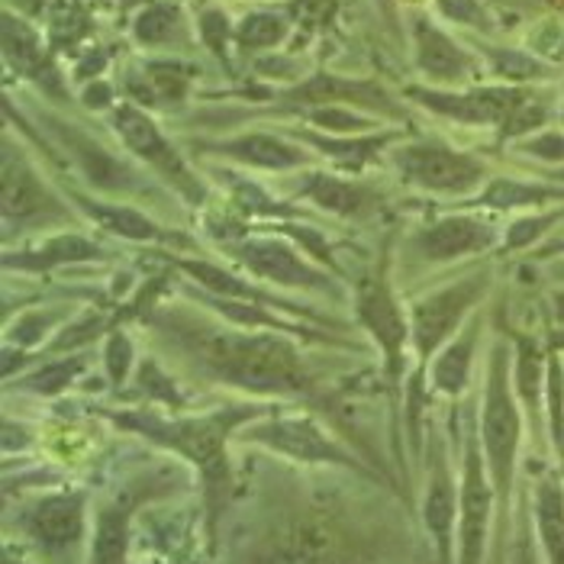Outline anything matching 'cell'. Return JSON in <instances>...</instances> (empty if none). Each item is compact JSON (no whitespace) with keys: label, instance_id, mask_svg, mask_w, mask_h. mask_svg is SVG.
<instances>
[{"label":"cell","instance_id":"cell-19","mask_svg":"<svg viewBox=\"0 0 564 564\" xmlns=\"http://www.w3.org/2000/svg\"><path fill=\"white\" fill-rule=\"evenodd\" d=\"M564 204V184L558 181H520V177H490L484 191L465 200V207L494 210V214H520V210H549Z\"/></svg>","mask_w":564,"mask_h":564},{"label":"cell","instance_id":"cell-13","mask_svg":"<svg viewBox=\"0 0 564 564\" xmlns=\"http://www.w3.org/2000/svg\"><path fill=\"white\" fill-rule=\"evenodd\" d=\"M246 442L268 445L281 455H291L306 465H346L355 471H365L358 458H351L346 448H339L329 435L319 430L310 416H281V420H264L259 426H249Z\"/></svg>","mask_w":564,"mask_h":564},{"label":"cell","instance_id":"cell-24","mask_svg":"<svg viewBox=\"0 0 564 564\" xmlns=\"http://www.w3.org/2000/svg\"><path fill=\"white\" fill-rule=\"evenodd\" d=\"M532 525L545 564H564V480L555 471L539 475L532 487Z\"/></svg>","mask_w":564,"mask_h":564},{"label":"cell","instance_id":"cell-23","mask_svg":"<svg viewBox=\"0 0 564 564\" xmlns=\"http://www.w3.org/2000/svg\"><path fill=\"white\" fill-rule=\"evenodd\" d=\"M545 378H549V348L529 333H513V388L532 433L542 430V416H545Z\"/></svg>","mask_w":564,"mask_h":564},{"label":"cell","instance_id":"cell-44","mask_svg":"<svg viewBox=\"0 0 564 564\" xmlns=\"http://www.w3.org/2000/svg\"><path fill=\"white\" fill-rule=\"evenodd\" d=\"M3 564H26V562H20V558H13V555H7V558H3Z\"/></svg>","mask_w":564,"mask_h":564},{"label":"cell","instance_id":"cell-1","mask_svg":"<svg viewBox=\"0 0 564 564\" xmlns=\"http://www.w3.org/2000/svg\"><path fill=\"white\" fill-rule=\"evenodd\" d=\"M145 329L159 336L197 375L264 397H310L316 378L288 333L246 329L197 316L187 306H155L142 316Z\"/></svg>","mask_w":564,"mask_h":564},{"label":"cell","instance_id":"cell-7","mask_svg":"<svg viewBox=\"0 0 564 564\" xmlns=\"http://www.w3.org/2000/svg\"><path fill=\"white\" fill-rule=\"evenodd\" d=\"M0 177H3V191H0V217L7 226V236L13 226L20 229H40V226H55V223H72L75 210L72 204H65L45 181L36 162H30V155L13 145L10 135H3V155H0Z\"/></svg>","mask_w":564,"mask_h":564},{"label":"cell","instance_id":"cell-14","mask_svg":"<svg viewBox=\"0 0 564 564\" xmlns=\"http://www.w3.org/2000/svg\"><path fill=\"white\" fill-rule=\"evenodd\" d=\"M458 497H462V484H455L448 455H445V442L433 435L430 478H426V494H423V522L430 529V539L435 542L438 564H455Z\"/></svg>","mask_w":564,"mask_h":564},{"label":"cell","instance_id":"cell-29","mask_svg":"<svg viewBox=\"0 0 564 564\" xmlns=\"http://www.w3.org/2000/svg\"><path fill=\"white\" fill-rule=\"evenodd\" d=\"M132 500L120 497L97 517L94 535V564H127V542H130Z\"/></svg>","mask_w":564,"mask_h":564},{"label":"cell","instance_id":"cell-45","mask_svg":"<svg viewBox=\"0 0 564 564\" xmlns=\"http://www.w3.org/2000/svg\"><path fill=\"white\" fill-rule=\"evenodd\" d=\"M381 3H384V10H388V17H391V3H388V0H381Z\"/></svg>","mask_w":564,"mask_h":564},{"label":"cell","instance_id":"cell-40","mask_svg":"<svg viewBox=\"0 0 564 564\" xmlns=\"http://www.w3.org/2000/svg\"><path fill=\"white\" fill-rule=\"evenodd\" d=\"M513 564H545L542 549H535V525L529 510L522 507L520 522H517V542H513Z\"/></svg>","mask_w":564,"mask_h":564},{"label":"cell","instance_id":"cell-34","mask_svg":"<svg viewBox=\"0 0 564 564\" xmlns=\"http://www.w3.org/2000/svg\"><path fill=\"white\" fill-rule=\"evenodd\" d=\"M490 62H494V72L503 78V82H535V78H545L549 68L532 58V55H522V52H510V48H494L490 52Z\"/></svg>","mask_w":564,"mask_h":564},{"label":"cell","instance_id":"cell-31","mask_svg":"<svg viewBox=\"0 0 564 564\" xmlns=\"http://www.w3.org/2000/svg\"><path fill=\"white\" fill-rule=\"evenodd\" d=\"M87 358L85 355H72V358H58V361H45L40 371L26 375L23 388L33 393H62L65 388L75 384V378L85 371Z\"/></svg>","mask_w":564,"mask_h":564},{"label":"cell","instance_id":"cell-9","mask_svg":"<svg viewBox=\"0 0 564 564\" xmlns=\"http://www.w3.org/2000/svg\"><path fill=\"white\" fill-rule=\"evenodd\" d=\"M110 123H113V132L120 135V142L130 149L132 155L139 162L152 165L155 174H162L184 204H191V207L207 204V197H210L207 184L200 181V174L187 169V162L181 159V152L174 149L172 139L159 130V123L145 110H139L135 104H120V107H113Z\"/></svg>","mask_w":564,"mask_h":564},{"label":"cell","instance_id":"cell-8","mask_svg":"<svg viewBox=\"0 0 564 564\" xmlns=\"http://www.w3.org/2000/svg\"><path fill=\"white\" fill-rule=\"evenodd\" d=\"M355 316L361 329L381 348L384 378L400 388L406 371V346H410V310H403L393 291L388 268L368 271L355 284Z\"/></svg>","mask_w":564,"mask_h":564},{"label":"cell","instance_id":"cell-17","mask_svg":"<svg viewBox=\"0 0 564 564\" xmlns=\"http://www.w3.org/2000/svg\"><path fill=\"white\" fill-rule=\"evenodd\" d=\"M58 139L65 142L68 155H75V169L82 172L87 184L94 191H104V194H132L142 187V177L139 172L127 165L123 159H117L110 149H104L100 142H94L90 135L78 130H68L65 123H55Z\"/></svg>","mask_w":564,"mask_h":564},{"label":"cell","instance_id":"cell-4","mask_svg":"<svg viewBox=\"0 0 564 564\" xmlns=\"http://www.w3.org/2000/svg\"><path fill=\"white\" fill-rule=\"evenodd\" d=\"M494 274L487 268H478L458 281H448L442 288L430 291L410 306V348L420 365V378H426V368L448 339L462 333V326L478 313L480 301L490 291Z\"/></svg>","mask_w":564,"mask_h":564},{"label":"cell","instance_id":"cell-25","mask_svg":"<svg viewBox=\"0 0 564 564\" xmlns=\"http://www.w3.org/2000/svg\"><path fill=\"white\" fill-rule=\"evenodd\" d=\"M68 197L78 204L82 214H87L100 229H107V232L117 236V239H127V242H174V239H177V232L159 226L149 214L135 210V207L107 204V200H90V197L78 194V191L68 194Z\"/></svg>","mask_w":564,"mask_h":564},{"label":"cell","instance_id":"cell-41","mask_svg":"<svg viewBox=\"0 0 564 564\" xmlns=\"http://www.w3.org/2000/svg\"><path fill=\"white\" fill-rule=\"evenodd\" d=\"M200 33H204V40L207 45L223 55V48H226V40H229V20L219 13V10H207L204 17H200Z\"/></svg>","mask_w":564,"mask_h":564},{"label":"cell","instance_id":"cell-3","mask_svg":"<svg viewBox=\"0 0 564 564\" xmlns=\"http://www.w3.org/2000/svg\"><path fill=\"white\" fill-rule=\"evenodd\" d=\"M522 430H525V413H522L520 397L513 388V348L507 343V336H497L490 343V355H487V381H484V397H480L478 435L487 471H490L494 490H497V503L503 513H510Z\"/></svg>","mask_w":564,"mask_h":564},{"label":"cell","instance_id":"cell-6","mask_svg":"<svg viewBox=\"0 0 564 564\" xmlns=\"http://www.w3.org/2000/svg\"><path fill=\"white\" fill-rule=\"evenodd\" d=\"M223 252L236 261L242 271H249V278L268 281L278 288H291V291H306V294H333L343 297V284L336 281V274H326L323 268L310 264L297 252L294 242L281 239V236H236L229 242H219Z\"/></svg>","mask_w":564,"mask_h":564},{"label":"cell","instance_id":"cell-37","mask_svg":"<svg viewBox=\"0 0 564 564\" xmlns=\"http://www.w3.org/2000/svg\"><path fill=\"white\" fill-rule=\"evenodd\" d=\"M174 26H177V7H172V3H152L135 20V40L149 45L165 43V40H172Z\"/></svg>","mask_w":564,"mask_h":564},{"label":"cell","instance_id":"cell-32","mask_svg":"<svg viewBox=\"0 0 564 564\" xmlns=\"http://www.w3.org/2000/svg\"><path fill=\"white\" fill-rule=\"evenodd\" d=\"M284 36H288V20L278 13H249L236 30V43L242 48H271Z\"/></svg>","mask_w":564,"mask_h":564},{"label":"cell","instance_id":"cell-5","mask_svg":"<svg viewBox=\"0 0 564 564\" xmlns=\"http://www.w3.org/2000/svg\"><path fill=\"white\" fill-rule=\"evenodd\" d=\"M391 165L406 187L438 194V197H465L471 200L490 181V165L462 149H452L438 139L403 142L391 149Z\"/></svg>","mask_w":564,"mask_h":564},{"label":"cell","instance_id":"cell-28","mask_svg":"<svg viewBox=\"0 0 564 564\" xmlns=\"http://www.w3.org/2000/svg\"><path fill=\"white\" fill-rule=\"evenodd\" d=\"M301 142L306 145H313L319 155H326V159H333L339 169H346V172H361L378 152H384V145L397 139V132H381V135H355V139H329V135H323V132H310V130H297L294 132Z\"/></svg>","mask_w":564,"mask_h":564},{"label":"cell","instance_id":"cell-15","mask_svg":"<svg viewBox=\"0 0 564 564\" xmlns=\"http://www.w3.org/2000/svg\"><path fill=\"white\" fill-rule=\"evenodd\" d=\"M200 152L229 159L242 169H259V172H294V169L313 165V155L304 145H297L278 132H242L232 139L207 142Z\"/></svg>","mask_w":564,"mask_h":564},{"label":"cell","instance_id":"cell-2","mask_svg":"<svg viewBox=\"0 0 564 564\" xmlns=\"http://www.w3.org/2000/svg\"><path fill=\"white\" fill-rule=\"evenodd\" d=\"M261 406L249 403H236L207 416H159V413H110V420L130 433L145 435L155 445L174 448L181 458H187L204 480V500H207V513H210V532L217 529L219 513L229 500V458H226V438L236 433L246 420L259 416Z\"/></svg>","mask_w":564,"mask_h":564},{"label":"cell","instance_id":"cell-33","mask_svg":"<svg viewBox=\"0 0 564 564\" xmlns=\"http://www.w3.org/2000/svg\"><path fill=\"white\" fill-rule=\"evenodd\" d=\"M310 123L323 132H336V135H355V132H368L375 127V120L346 110V104H326V107H313L306 110Z\"/></svg>","mask_w":564,"mask_h":564},{"label":"cell","instance_id":"cell-18","mask_svg":"<svg viewBox=\"0 0 564 564\" xmlns=\"http://www.w3.org/2000/svg\"><path fill=\"white\" fill-rule=\"evenodd\" d=\"M169 261H172L174 268H177L184 278H191L200 291H207V294H214V297H226V301H252V304L271 306V310L304 313L306 319H319V313H316V310L291 304V301H281V297H274L271 291L259 288L256 281H249V278L236 274L232 268H223V264H217V261L174 259V256Z\"/></svg>","mask_w":564,"mask_h":564},{"label":"cell","instance_id":"cell-42","mask_svg":"<svg viewBox=\"0 0 564 564\" xmlns=\"http://www.w3.org/2000/svg\"><path fill=\"white\" fill-rule=\"evenodd\" d=\"M438 10H442L448 20L484 26V10L478 7V0H438Z\"/></svg>","mask_w":564,"mask_h":564},{"label":"cell","instance_id":"cell-10","mask_svg":"<svg viewBox=\"0 0 564 564\" xmlns=\"http://www.w3.org/2000/svg\"><path fill=\"white\" fill-rule=\"evenodd\" d=\"M494 507H500L497 490L484 462L478 426L471 423L465 435L462 497H458V564H484Z\"/></svg>","mask_w":564,"mask_h":564},{"label":"cell","instance_id":"cell-20","mask_svg":"<svg viewBox=\"0 0 564 564\" xmlns=\"http://www.w3.org/2000/svg\"><path fill=\"white\" fill-rule=\"evenodd\" d=\"M297 197H304L313 207H319L323 214L339 219H361L378 207V194L371 187L333 172L304 174Z\"/></svg>","mask_w":564,"mask_h":564},{"label":"cell","instance_id":"cell-22","mask_svg":"<svg viewBox=\"0 0 564 564\" xmlns=\"http://www.w3.org/2000/svg\"><path fill=\"white\" fill-rule=\"evenodd\" d=\"M487 319L484 313H475L462 333L455 339H448L442 351L430 361V384L435 393L442 397H462L468 391V381H471V371H475V355H478L480 333H484Z\"/></svg>","mask_w":564,"mask_h":564},{"label":"cell","instance_id":"cell-26","mask_svg":"<svg viewBox=\"0 0 564 564\" xmlns=\"http://www.w3.org/2000/svg\"><path fill=\"white\" fill-rule=\"evenodd\" d=\"M413 36H416V65L430 82H438V85L465 82L471 58L458 48V43H452L442 30H435L426 20H416Z\"/></svg>","mask_w":564,"mask_h":564},{"label":"cell","instance_id":"cell-35","mask_svg":"<svg viewBox=\"0 0 564 564\" xmlns=\"http://www.w3.org/2000/svg\"><path fill=\"white\" fill-rule=\"evenodd\" d=\"M58 323V316L52 310H30V313H20V319L7 329V346H20V348H33L45 343L48 329Z\"/></svg>","mask_w":564,"mask_h":564},{"label":"cell","instance_id":"cell-16","mask_svg":"<svg viewBox=\"0 0 564 564\" xmlns=\"http://www.w3.org/2000/svg\"><path fill=\"white\" fill-rule=\"evenodd\" d=\"M26 535L43 552H68L85 535V494H48L23 513Z\"/></svg>","mask_w":564,"mask_h":564},{"label":"cell","instance_id":"cell-11","mask_svg":"<svg viewBox=\"0 0 564 564\" xmlns=\"http://www.w3.org/2000/svg\"><path fill=\"white\" fill-rule=\"evenodd\" d=\"M500 242H503V229L494 219L475 217V214H448L420 226L406 239V249L423 264H452L471 256H484Z\"/></svg>","mask_w":564,"mask_h":564},{"label":"cell","instance_id":"cell-21","mask_svg":"<svg viewBox=\"0 0 564 564\" xmlns=\"http://www.w3.org/2000/svg\"><path fill=\"white\" fill-rule=\"evenodd\" d=\"M107 259L104 246L78 236V232H62V236H48L45 242L33 249H7L3 252V268L7 271H23V274H52L55 268L65 264H82V261H100Z\"/></svg>","mask_w":564,"mask_h":564},{"label":"cell","instance_id":"cell-46","mask_svg":"<svg viewBox=\"0 0 564 564\" xmlns=\"http://www.w3.org/2000/svg\"><path fill=\"white\" fill-rule=\"evenodd\" d=\"M562 123H564V110H562Z\"/></svg>","mask_w":564,"mask_h":564},{"label":"cell","instance_id":"cell-30","mask_svg":"<svg viewBox=\"0 0 564 564\" xmlns=\"http://www.w3.org/2000/svg\"><path fill=\"white\" fill-rule=\"evenodd\" d=\"M564 219V207L555 210H529L517 217L503 229V252H522L529 246H535L549 229H555Z\"/></svg>","mask_w":564,"mask_h":564},{"label":"cell","instance_id":"cell-39","mask_svg":"<svg viewBox=\"0 0 564 564\" xmlns=\"http://www.w3.org/2000/svg\"><path fill=\"white\" fill-rule=\"evenodd\" d=\"M135 384H139V391L149 393L152 400H165V403H181V393L174 388V378H169L162 368H159V361H142L139 365V378H135Z\"/></svg>","mask_w":564,"mask_h":564},{"label":"cell","instance_id":"cell-27","mask_svg":"<svg viewBox=\"0 0 564 564\" xmlns=\"http://www.w3.org/2000/svg\"><path fill=\"white\" fill-rule=\"evenodd\" d=\"M3 52L20 75L33 78L40 87H48L55 97H62V78L55 65L45 58L43 45L30 33V26L17 23L13 17H3Z\"/></svg>","mask_w":564,"mask_h":564},{"label":"cell","instance_id":"cell-38","mask_svg":"<svg viewBox=\"0 0 564 564\" xmlns=\"http://www.w3.org/2000/svg\"><path fill=\"white\" fill-rule=\"evenodd\" d=\"M520 152L535 162H545V165H564V132H532V135L520 139Z\"/></svg>","mask_w":564,"mask_h":564},{"label":"cell","instance_id":"cell-43","mask_svg":"<svg viewBox=\"0 0 564 564\" xmlns=\"http://www.w3.org/2000/svg\"><path fill=\"white\" fill-rule=\"evenodd\" d=\"M85 104L90 110H104V107L113 104V94H110V87L107 85H90L85 90Z\"/></svg>","mask_w":564,"mask_h":564},{"label":"cell","instance_id":"cell-12","mask_svg":"<svg viewBox=\"0 0 564 564\" xmlns=\"http://www.w3.org/2000/svg\"><path fill=\"white\" fill-rule=\"evenodd\" d=\"M410 97L416 104H423L426 110H433L445 120L465 123V127H497L503 130L507 120L520 110L529 97V90L520 87H478V90H423L413 87Z\"/></svg>","mask_w":564,"mask_h":564},{"label":"cell","instance_id":"cell-36","mask_svg":"<svg viewBox=\"0 0 564 564\" xmlns=\"http://www.w3.org/2000/svg\"><path fill=\"white\" fill-rule=\"evenodd\" d=\"M135 361V346L123 329H110L107 346H104V365H107V378L113 388H123Z\"/></svg>","mask_w":564,"mask_h":564}]
</instances>
